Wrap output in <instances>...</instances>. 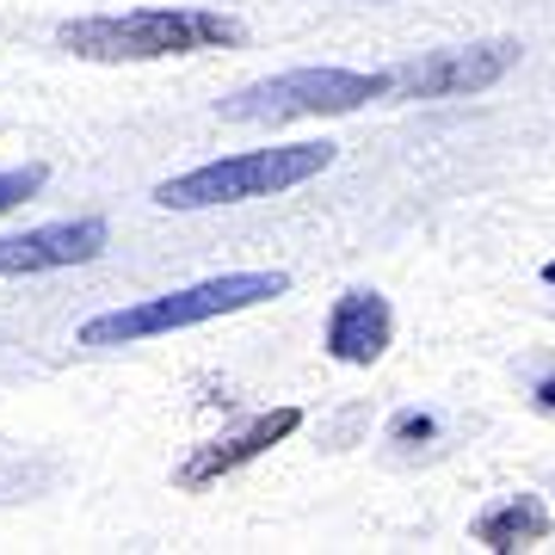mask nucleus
Wrapping results in <instances>:
<instances>
[{"label": "nucleus", "mask_w": 555, "mask_h": 555, "mask_svg": "<svg viewBox=\"0 0 555 555\" xmlns=\"http://www.w3.org/2000/svg\"><path fill=\"white\" fill-rule=\"evenodd\" d=\"M241 20L210 13V7H130V13H93L68 20L56 43L80 62H160V56H192V50H222L241 43Z\"/></svg>", "instance_id": "1"}, {"label": "nucleus", "mask_w": 555, "mask_h": 555, "mask_svg": "<svg viewBox=\"0 0 555 555\" xmlns=\"http://www.w3.org/2000/svg\"><path fill=\"white\" fill-rule=\"evenodd\" d=\"M291 291V272H229V278H204L192 291H167V297L130 302V309H112V315H93L80 327V346H137V339L155 334H179V327H198V321L235 315V309H259Z\"/></svg>", "instance_id": "2"}, {"label": "nucleus", "mask_w": 555, "mask_h": 555, "mask_svg": "<svg viewBox=\"0 0 555 555\" xmlns=\"http://www.w3.org/2000/svg\"><path fill=\"white\" fill-rule=\"evenodd\" d=\"M334 142H284V149H254V155H229V160H204L192 173H173L155 185L160 210H210V204H247V198H272L291 192L302 179H315L334 167Z\"/></svg>", "instance_id": "3"}, {"label": "nucleus", "mask_w": 555, "mask_h": 555, "mask_svg": "<svg viewBox=\"0 0 555 555\" xmlns=\"http://www.w3.org/2000/svg\"><path fill=\"white\" fill-rule=\"evenodd\" d=\"M396 93V75H358V68H291L254 80L217 105L222 124H291V118H346L358 105Z\"/></svg>", "instance_id": "4"}, {"label": "nucleus", "mask_w": 555, "mask_h": 555, "mask_svg": "<svg viewBox=\"0 0 555 555\" xmlns=\"http://www.w3.org/2000/svg\"><path fill=\"white\" fill-rule=\"evenodd\" d=\"M518 38H488V43H463V50H433L420 62L389 68L401 100H456V93H481L518 68Z\"/></svg>", "instance_id": "5"}, {"label": "nucleus", "mask_w": 555, "mask_h": 555, "mask_svg": "<svg viewBox=\"0 0 555 555\" xmlns=\"http://www.w3.org/2000/svg\"><path fill=\"white\" fill-rule=\"evenodd\" d=\"M302 426V408H272V414H254L247 426H235V433L210 438V444H198V451L185 456L173 469V488H185V494H198V488H210V481L235 476L241 463H254V456H266L272 444H284V438Z\"/></svg>", "instance_id": "6"}, {"label": "nucleus", "mask_w": 555, "mask_h": 555, "mask_svg": "<svg viewBox=\"0 0 555 555\" xmlns=\"http://www.w3.org/2000/svg\"><path fill=\"white\" fill-rule=\"evenodd\" d=\"M105 217H75V222H43L25 235L0 241V278H38V272H62V266H87L105 254Z\"/></svg>", "instance_id": "7"}, {"label": "nucleus", "mask_w": 555, "mask_h": 555, "mask_svg": "<svg viewBox=\"0 0 555 555\" xmlns=\"http://www.w3.org/2000/svg\"><path fill=\"white\" fill-rule=\"evenodd\" d=\"M396 339V315H389V297L377 291H346L327 315V358L334 364H377Z\"/></svg>", "instance_id": "8"}, {"label": "nucleus", "mask_w": 555, "mask_h": 555, "mask_svg": "<svg viewBox=\"0 0 555 555\" xmlns=\"http://www.w3.org/2000/svg\"><path fill=\"white\" fill-rule=\"evenodd\" d=\"M550 531H555V518H550V506H543L537 494H506V500H494V506L476 518V543L481 550H494V555L537 550Z\"/></svg>", "instance_id": "9"}, {"label": "nucleus", "mask_w": 555, "mask_h": 555, "mask_svg": "<svg viewBox=\"0 0 555 555\" xmlns=\"http://www.w3.org/2000/svg\"><path fill=\"white\" fill-rule=\"evenodd\" d=\"M43 179H50V173H43L38 160H25V167H7V173H0V210H13V204L38 198Z\"/></svg>", "instance_id": "10"}, {"label": "nucleus", "mask_w": 555, "mask_h": 555, "mask_svg": "<svg viewBox=\"0 0 555 555\" xmlns=\"http://www.w3.org/2000/svg\"><path fill=\"white\" fill-rule=\"evenodd\" d=\"M389 433H396L401 444H426V438H438V420H433V414H401Z\"/></svg>", "instance_id": "11"}, {"label": "nucleus", "mask_w": 555, "mask_h": 555, "mask_svg": "<svg viewBox=\"0 0 555 555\" xmlns=\"http://www.w3.org/2000/svg\"><path fill=\"white\" fill-rule=\"evenodd\" d=\"M537 408H543V414H555V377L537 383Z\"/></svg>", "instance_id": "12"}, {"label": "nucleus", "mask_w": 555, "mask_h": 555, "mask_svg": "<svg viewBox=\"0 0 555 555\" xmlns=\"http://www.w3.org/2000/svg\"><path fill=\"white\" fill-rule=\"evenodd\" d=\"M543 284H555V259H550V266H543Z\"/></svg>", "instance_id": "13"}]
</instances>
